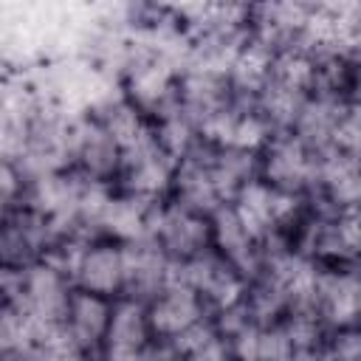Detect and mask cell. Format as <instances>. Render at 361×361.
Wrapping results in <instances>:
<instances>
[{"label":"cell","mask_w":361,"mask_h":361,"mask_svg":"<svg viewBox=\"0 0 361 361\" xmlns=\"http://www.w3.org/2000/svg\"><path fill=\"white\" fill-rule=\"evenodd\" d=\"M118 87L149 121L178 107V71L133 42V56L118 76Z\"/></svg>","instance_id":"obj_1"},{"label":"cell","mask_w":361,"mask_h":361,"mask_svg":"<svg viewBox=\"0 0 361 361\" xmlns=\"http://www.w3.org/2000/svg\"><path fill=\"white\" fill-rule=\"evenodd\" d=\"M149 240L175 262L192 259L200 251L212 248V226L209 217L192 212L172 197L158 200L149 217Z\"/></svg>","instance_id":"obj_2"},{"label":"cell","mask_w":361,"mask_h":361,"mask_svg":"<svg viewBox=\"0 0 361 361\" xmlns=\"http://www.w3.org/2000/svg\"><path fill=\"white\" fill-rule=\"evenodd\" d=\"M172 178H175V161L158 147L155 133L149 130L135 147L121 152V169L116 178V189L133 197L158 203L169 197Z\"/></svg>","instance_id":"obj_3"},{"label":"cell","mask_w":361,"mask_h":361,"mask_svg":"<svg viewBox=\"0 0 361 361\" xmlns=\"http://www.w3.org/2000/svg\"><path fill=\"white\" fill-rule=\"evenodd\" d=\"M259 180L279 192L307 195L316 183V155L293 133H274L259 152Z\"/></svg>","instance_id":"obj_4"},{"label":"cell","mask_w":361,"mask_h":361,"mask_svg":"<svg viewBox=\"0 0 361 361\" xmlns=\"http://www.w3.org/2000/svg\"><path fill=\"white\" fill-rule=\"evenodd\" d=\"M313 307L327 330L358 327L361 319V279L358 262L350 265H319Z\"/></svg>","instance_id":"obj_5"},{"label":"cell","mask_w":361,"mask_h":361,"mask_svg":"<svg viewBox=\"0 0 361 361\" xmlns=\"http://www.w3.org/2000/svg\"><path fill=\"white\" fill-rule=\"evenodd\" d=\"M68 149H71V169H76L90 180L116 183L121 169V149L90 113L71 118Z\"/></svg>","instance_id":"obj_6"},{"label":"cell","mask_w":361,"mask_h":361,"mask_svg":"<svg viewBox=\"0 0 361 361\" xmlns=\"http://www.w3.org/2000/svg\"><path fill=\"white\" fill-rule=\"evenodd\" d=\"M73 282L56 271L51 262L37 259L25 265V282H23V313L39 327H59L68 310Z\"/></svg>","instance_id":"obj_7"},{"label":"cell","mask_w":361,"mask_h":361,"mask_svg":"<svg viewBox=\"0 0 361 361\" xmlns=\"http://www.w3.org/2000/svg\"><path fill=\"white\" fill-rule=\"evenodd\" d=\"M206 316H209L206 305L186 285H166L147 302V322L155 338L175 341L178 336H183L189 327H195Z\"/></svg>","instance_id":"obj_8"},{"label":"cell","mask_w":361,"mask_h":361,"mask_svg":"<svg viewBox=\"0 0 361 361\" xmlns=\"http://www.w3.org/2000/svg\"><path fill=\"white\" fill-rule=\"evenodd\" d=\"M73 288L99 293L104 299H118L124 288V257L121 245L113 240H93L85 245L76 268H73Z\"/></svg>","instance_id":"obj_9"},{"label":"cell","mask_w":361,"mask_h":361,"mask_svg":"<svg viewBox=\"0 0 361 361\" xmlns=\"http://www.w3.org/2000/svg\"><path fill=\"white\" fill-rule=\"evenodd\" d=\"M121 257H124L121 296H130V299H138L147 305L158 290H164L169 285L172 259L152 240H138V243L121 245Z\"/></svg>","instance_id":"obj_10"},{"label":"cell","mask_w":361,"mask_h":361,"mask_svg":"<svg viewBox=\"0 0 361 361\" xmlns=\"http://www.w3.org/2000/svg\"><path fill=\"white\" fill-rule=\"evenodd\" d=\"M350 104H358V102L338 99V96H324V93H310V96L302 102L299 116H296L290 133H293L313 155H322V152L333 149L336 127H338V121H341V116L347 113Z\"/></svg>","instance_id":"obj_11"},{"label":"cell","mask_w":361,"mask_h":361,"mask_svg":"<svg viewBox=\"0 0 361 361\" xmlns=\"http://www.w3.org/2000/svg\"><path fill=\"white\" fill-rule=\"evenodd\" d=\"M336 209H358L361 200V169L358 155L327 149L316 155V183L313 189Z\"/></svg>","instance_id":"obj_12"},{"label":"cell","mask_w":361,"mask_h":361,"mask_svg":"<svg viewBox=\"0 0 361 361\" xmlns=\"http://www.w3.org/2000/svg\"><path fill=\"white\" fill-rule=\"evenodd\" d=\"M110 310H113V299H104L99 293H87L73 288L71 299H68V310L62 319V327L71 333V338L87 350V353H99L107 324H110Z\"/></svg>","instance_id":"obj_13"},{"label":"cell","mask_w":361,"mask_h":361,"mask_svg":"<svg viewBox=\"0 0 361 361\" xmlns=\"http://www.w3.org/2000/svg\"><path fill=\"white\" fill-rule=\"evenodd\" d=\"M152 206L149 200L133 197L127 192H118L110 197L102 223H99V234L104 240H113L118 245L127 243H138V240H149V217H152Z\"/></svg>","instance_id":"obj_14"},{"label":"cell","mask_w":361,"mask_h":361,"mask_svg":"<svg viewBox=\"0 0 361 361\" xmlns=\"http://www.w3.org/2000/svg\"><path fill=\"white\" fill-rule=\"evenodd\" d=\"M231 102L234 99H231L228 76L200 71V68H183L178 73V104L195 121L220 110V107H228Z\"/></svg>","instance_id":"obj_15"},{"label":"cell","mask_w":361,"mask_h":361,"mask_svg":"<svg viewBox=\"0 0 361 361\" xmlns=\"http://www.w3.org/2000/svg\"><path fill=\"white\" fill-rule=\"evenodd\" d=\"M152 338L149 322H147V305L130 296L113 299L110 324L104 333L102 347L104 350H124V353H141V347Z\"/></svg>","instance_id":"obj_16"},{"label":"cell","mask_w":361,"mask_h":361,"mask_svg":"<svg viewBox=\"0 0 361 361\" xmlns=\"http://www.w3.org/2000/svg\"><path fill=\"white\" fill-rule=\"evenodd\" d=\"M231 206L257 243L276 231V195L265 180H259V178L248 180L234 195Z\"/></svg>","instance_id":"obj_17"},{"label":"cell","mask_w":361,"mask_h":361,"mask_svg":"<svg viewBox=\"0 0 361 361\" xmlns=\"http://www.w3.org/2000/svg\"><path fill=\"white\" fill-rule=\"evenodd\" d=\"M90 116L107 130V135L118 144L121 152L130 149V147H135V144L152 130L149 118H147L133 102H127L124 93L113 96L110 102H104V104H102L99 110H93Z\"/></svg>","instance_id":"obj_18"},{"label":"cell","mask_w":361,"mask_h":361,"mask_svg":"<svg viewBox=\"0 0 361 361\" xmlns=\"http://www.w3.org/2000/svg\"><path fill=\"white\" fill-rule=\"evenodd\" d=\"M259 178V155L245 152L237 147H223L214 149L212 155V180L217 186V195L223 203H231L234 195L248 183Z\"/></svg>","instance_id":"obj_19"},{"label":"cell","mask_w":361,"mask_h":361,"mask_svg":"<svg viewBox=\"0 0 361 361\" xmlns=\"http://www.w3.org/2000/svg\"><path fill=\"white\" fill-rule=\"evenodd\" d=\"M152 124V133H155V141H158V147L178 164L180 158H186L203 138H200V133H197V124H195V118L178 104V107H172L169 113H164V116H158L155 121H149Z\"/></svg>","instance_id":"obj_20"},{"label":"cell","mask_w":361,"mask_h":361,"mask_svg":"<svg viewBox=\"0 0 361 361\" xmlns=\"http://www.w3.org/2000/svg\"><path fill=\"white\" fill-rule=\"evenodd\" d=\"M243 305L248 310V319L251 324H259V327H271V324H279L285 319V313L290 310V302H288V293L279 282H274L271 276H257L245 285V293H243Z\"/></svg>","instance_id":"obj_21"},{"label":"cell","mask_w":361,"mask_h":361,"mask_svg":"<svg viewBox=\"0 0 361 361\" xmlns=\"http://www.w3.org/2000/svg\"><path fill=\"white\" fill-rule=\"evenodd\" d=\"M31 353H34V361H93L96 355V353L82 350L62 324L42 330L37 341L31 344Z\"/></svg>","instance_id":"obj_22"},{"label":"cell","mask_w":361,"mask_h":361,"mask_svg":"<svg viewBox=\"0 0 361 361\" xmlns=\"http://www.w3.org/2000/svg\"><path fill=\"white\" fill-rule=\"evenodd\" d=\"M322 353L324 361H361V330L358 327L327 330Z\"/></svg>","instance_id":"obj_23"},{"label":"cell","mask_w":361,"mask_h":361,"mask_svg":"<svg viewBox=\"0 0 361 361\" xmlns=\"http://www.w3.org/2000/svg\"><path fill=\"white\" fill-rule=\"evenodd\" d=\"M23 200H25V178L20 166L14 161L0 158V220L17 206H23Z\"/></svg>","instance_id":"obj_24"},{"label":"cell","mask_w":361,"mask_h":361,"mask_svg":"<svg viewBox=\"0 0 361 361\" xmlns=\"http://www.w3.org/2000/svg\"><path fill=\"white\" fill-rule=\"evenodd\" d=\"M183 361H234L228 341L220 333H212L203 344H197L195 350H189L183 355Z\"/></svg>","instance_id":"obj_25"},{"label":"cell","mask_w":361,"mask_h":361,"mask_svg":"<svg viewBox=\"0 0 361 361\" xmlns=\"http://www.w3.org/2000/svg\"><path fill=\"white\" fill-rule=\"evenodd\" d=\"M180 358L183 355L169 338H155V336L141 347V355H138V361H180Z\"/></svg>","instance_id":"obj_26"},{"label":"cell","mask_w":361,"mask_h":361,"mask_svg":"<svg viewBox=\"0 0 361 361\" xmlns=\"http://www.w3.org/2000/svg\"><path fill=\"white\" fill-rule=\"evenodd\" d=\"M0 73H3V71H0Z\"/></svg>","instance_id":"obj_27"}]
</instances>
